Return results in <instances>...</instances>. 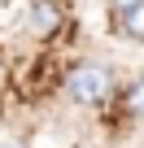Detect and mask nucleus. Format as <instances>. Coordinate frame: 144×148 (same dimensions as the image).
Returning <instances> with one entry per match:
<instances>
[{"label":"nucleus","mask_w":144,"mask_h":148,"mask_svg":"<svg viewBox=\"0 0 144 148\" xmlns=\"http://www.w3.org/2000/svg\"><path fill=\"white\" fill-rule=\"evenodd\" d=\"M70 100H79V105H101L114 87V74L105 65H74L70 70Z\"/></svg>","instance_id":"f257e3e1"},{"label":"nucleus","mask_w":144,"mask_h":148,"mask_svg":"<svg viewBox=\"0 0 144 148\" xmlns=\"http://www.w3.org/2000/svg\"><path fill=\"white\" fill-rule=\"evenodd\" d=\"M61 26V5L57 0H35V9H31V31L35 35H52Z\"/></svg>","instance_id":"f03ea898"},{"label":"nucleus","mask_w":144,"mask_h":148,"mask_svg":"<svg viewBox=\"0 0 144 148\" xmlns=\"http://www.w3.org/2000/svg\"><path fill=\"white\" fill-rule=\"evenodd\" d=\"M118 18H122V31H127V39L144 44V0H135V5H131V9H122Z\"/></svg>","instance_id":"7ed1b4c3"},{"label":"nucleus","mask_w":144,"mask_h":148,"mask_svg":"<svg viewBox=\"0 0 144 148\" xmlns=\"http://www.w3.org/2000/svg\"><path fill=\"white\" fill-rule=\"evenodd\" d=\"M122 105H127V113H135V118H144V79H135V83L127 87V96H122Z\"/></svg>","instance_id":"20e7f679"},{"label":"nucleus","mask_w":144,"mask_h":148,"mask_svg":"<svg viewBox=\"0 0 144 148\" xmlns=\"http://www.w3.org/2000/svg\"><path fill=\"white\" fill-rule=\"evenodd\" d=\"M109 5H114V9L122 13V9H131V5H135V0H109Z\"/></svg>","instance_id":"39448f33"}]
</instances>
